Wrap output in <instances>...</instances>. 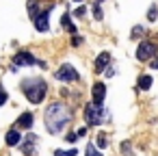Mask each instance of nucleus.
I'll list each match as a JSON object with an SVG mask.
<instances>
[{
  "mask_svg": "<svg viewBox=\"0 0 158 156\" xmlns=\"http://www.w3.org/2000/svg\"><path fill=\"white\" fill-rule=\"evenodd\" d=\"M72 44H74V46H80L82 39H80V37H72Z\"/></svg>",
  "mask_w": 158,
  "mask_h": 156,
  "instance_id": "nucleus-27",
  "label": "nucleus"
},
{
  "mask_svg": "<svg viewBox=\"0 0 158 156\" xmlns=\"http://www.w3.org/2000/svg\"><path fill=\"white\" fill-rule=\"evenodd\" d=\"M50 9H52V5L46 7L41 13H35V15H33V24H35V28H37L39 33H48V31H50V22H48V13H50Z\"/></svg>",
  "mask_w": 158,
  "mask_h": 156,
  "instance_id": "nucleus-5",
  "label": "nucleus"
},
{
  "mask_svg": "<svg viewBox=\"0 0 158 156\" xmlns=\"http://www.w3.org/2000/svg\"><path fill=\"white\" fill-rule=\"evenodd\" d=\"M93 15H95V20H102V18H104V13H102V7H100V2H95V5H93Z\"/></svg>",
  "mask_w": 158,
  "mask_h": 156,
  "instance_id": "nucleus-16",
  "label": "nucleus"
},
{
  "mask_svg": "<svg viewBox=\"0 0 158 156\" xmlns=\"http://www.w3.org/2000/svg\"><path fill=\"white\" fill-rule=\"evenodd\" d=\"M141 33H145V31H143V26H134V28H132V35H130V37H134V39H136V37H141Z\"/></svg>",
  "mask_w": 158,
  "mask_h": 156,
  "instance_id": "nucleus-23",
  "label": "nucleus"
},
{
  "mask_svg": "<svg viewBox=\"0 0 158 156\" xmlns=\"http://www.w3.org/2000/svg\"><path fill=\"white\" fill-rule=\"evenodd\" d=\"M54 156H78V152H76V150H67V152L56 150V152H54Z\"/></svg>",
  "mask_w": 158,
  "mask_h": 156,
  "instance_id": "nucleus-17",
  "label": "nucleus"
},
{
  "mask_svg": "<svg viewBox=\"0 0 158 156\" xmlns=\"http://www.w3.org/2000/svg\"><path fill=\"white\" fill-rule=\"evenodd\" d=\"M33 113H22L20 117H18V128H24V130H28V128H33Z\"/></svg>",
  "mask_w": 158,
  "mask_h": 156,
  "instance_id": "nucleus-10",
  "label": "nucleus"
},
{
  "mask_svg": "<svg viewBox=\"0 0 158 156\" xmlns=\"http://www.w3.org/2000/svg\"><path fill=\"white\" fill-rule=\"evenodd\" d=\"M147 20H149V22H156V20H158V11H156V7H152V9H149Z\"/></svg>",
  "mask_w": 158,
  "mask_h": 156,
  "instance_id": "nucleus-20",
  "label": "nucleus"
},
{
  "mask_svg": "<svg viewBox=\"0 0 158 156\" xmlns=\"http://www.w3.org/2000/svg\"><path fill=\"white\" fill-rule=\"evenodd\" d=\"M37 63H39V61H37L28 50H20V52L13 57V65H15V67H18V65H37Z\"/></svg>",
  "mask_w": 158,
  "mask_h": 156,
  "instance_id": "nucleus-7",
  "label": "nucleus"
},
{
  "mask_svg": "<svg viewBox=\"0 0 158 156\" xmlns=\"http://www.w3.org/2000/svg\"><path fill=\"white\" fill-rule=\"evenodd\" d=\"M85 13H87V7H78L74 11V18H85Z\"/></svg>",
  "mask_w": 158,
  "mask_h": 156,
  "instance_id": "nucleus-22",
  "label": "nucleus"
},
{
  "mask_svg": "<svg viewBox=\"0 0 158 156\" xmlns=\"http://www.w3.org/2000/svg\"><path fill=\"white\" fill-rule=\"evenodd\" d=\"M20 141H22V134L18 132V128H13V130H9V132H7V145H9V147L18 145Z\"/></svg>",
  "mask_w": 158,
  "mask_h": 156,
  "instance_id": "nucleus-12",
  "label": "nucleus"
},
{
  "mask_svg": "<svg viewBox=\"0 0 158 156\" xmlns=\"http://www.w3.org/2000/svg\"><path fill=\"white\" fill-rule=\"evenodd\" d=\"M149 61H152V70H158V57H152Z\"/></svg>",
  "mask_w": 158,
  "mask_h": 156,
  "instance_id": "nucleus-25",
  "label": "nucleus"
},
{
  "mask_svg": "<svg viewBox=\"0 0 158 156\" xmlns=\"http://www.w3.org/2000/svg\"><path fill=\"white\" fill-rule=\"evenodd\" d=\"M22 91H24V95L28 98L31 104H39V102H44V98L48 93V85L41 78H24L22 80Z\"/></svg>",
  "mask_w": 158,
  "mask_h": 156,
  "instance_id": "nucleus-2",
  "label": "nucleus"
},
{
  "mask_svg": "<svg viewBox=\"0 0 158 156\" xmlns=\"http://www.w3.org/2000/svg\"><path fill=\"white\" fill-rule=\"evenodd\" d=\"M37 143V137L35 134H28L24 141H22V152L26 154V156H33V145Z\"/></svg>",
  "mask_w": 158,
  "mask_h": 156,
  "instance_id": "nucleus-11",
  "label": "nucleus"
},
{
  "mask_svg": "<svg viewBox=\"0 0 158 156\" xmlns=\"http://www.w3.org/2000/svg\"><path fill=\"white\" fill-rule=\"evenodd\" d=\"M104 95H106L104 82H95V85H93V102H95V104H102V102H104Z\"/></svg>",
  "mask_w": 158,
  "mask_h": 156,
  "instance_id": "nucleus-9",
  "label": "nucleus"
},
{
  "mask_svg": "<svg viewBox=\"0 0 158 156\" xmlns=\"http://www.w3.org/2000/svg\"><path fill=\"white\" fill-rule=\"evenodd\" d=\"M106 145H108V137H106L104 132H102V134H98V147H100V150H104Z\"/></svg>",
  "mask_w": 158,
  "mask_h": 156,
  "instance_id": "nucleus-15",
  "label": "nucleus"
},
{
  "mask_svg": "<svg viewBox=\"0 0 158 156\" xmlns=\"http://www.w3.org/2000/svg\"><path fill=\"white\" fill-rule=\"evenodd\" d=\"M72 115H74V111H72L67 104H63V102L50 104V106L46 108V115H44V121H46L48 132H50V134H59V132L72 121Z\"/></svg>",
  "mask_w": 158,
  "mask_h": 156,
  "instance_id": "nucleus-1",
  "label": "nucleus"
},
{
  "mask_svg": "<svg viewBox=\"0 0 158 156\" xmlns=\"http://www.w3.org/2000/svg\"><path fill=\"white\" fill-rule=\"evenodd\" d=\"M28 13H31V18L37 13V0H28Z\"/></svg>",
  "mask_w": 158,
  "mask_h": 156,
  "instance_id": "nucleus-19",
  "label": "nucleus"
},
{
  "mask_svg": "<svg viewBox=\"0 0 158 156\" xmlns=\"http://www.w3.org/2000/svg\"><path fill=\"white\" fill-rule=\"evenodd\" d=\"M158 54V46L154 44V41H141V46H139V50H136V59L139 61H149L152 57H156Z\"/></svg>",
  "mask_w": 158,
  "mask_h": 156,
  "instance_id": "nucleus-4",
  "label": "nucleus"
},
{
  "mask_svg": "<svg viewBox=\"0 0 158 156\" xmlns=\"http://www.w3.org/2000/svg\"><path fill=\"white\" fill-rule=\"evenodd\" d=\"M74 2H82V0H74Z\"/></svg>",
  "mask_w": 158,
  "mask_h": 156,
  "instance_id": "nucleus-28",
  "label": "nucleus"
},
{
  "mask_svg": "<svg viewBox=\"0 0 158 156\" xmlns=\"http://www.w3.org/2000/svg\"><path fill=\"white\" fill-rule=\"evenodd\" d=\"M69 18H72V15H67V13H65V15L61 18V24H63V28H65V31H69L72 35H76V26L72 24V20H69Z\"/></svg>",
  "mask_w": 158,
  "mask_h": 156,
  "instance_id": "nucleus-13",
  "label": "nucleus"
},
{
  "mask_svg": "<svg viewBox=\"0 0 158 156\" xmlns=\"http://www.w3.org/2000/svg\"><path fill=\"white\" fill-rule=\"evenodd\" d=\"M87 156H102V152H98V150H95V145H93V143H89V145H87Z\"/></svg>",
  "mask_w": 158,
  "mask_h": 156,
  "instance_id": "nucleus-18",
  "label": "nucleus"
},
{
  "mask_svg": "<svg viewBox=\"0 0 158 156\" xmlns=\"http://www.w3.org/2000/svg\"><path fill=\"white\" fill-rule=\"evenodd\" d=\"M54 76H56V80H63V82H74V80H78V72L74 70V65H63Z\"/></svg>",
  "mask_w": 158,
  "mask_h": 156,
  "instance_id": "nucleus-6",
  "label": "nucleus"
},
{
  "mask_svg": "<svg viewBox=\"0 0 158 156\" xmlns=\"http://www.w3.org/2000/svg\"><path fill=\"white\" fill-rule=\"evenodd\" d=\"M108 61H110V52H100V57L95 59V63H93V67H95V72L100 74V72H104L106 70V65H108Z\"/></svg>",
  "mask_w": 158,
  "mask_h": 156,
  "instance_id": "nucleus-8",
  "label": "nucleus"
},
{
  "mask_svg": "<svg viewBox=\"0 0 158 156\" xmlns=\"http://www.w3.org/2000/svg\"><path fill=\"white\" fill-rule=\"evenodd\" d=\"M5 102H7V93H5V91H0V106H2Z\"/></svg>",
  "mask_w": 158,
  "mask_h": 156,
  "instance_id": "nucleus-26",
  "label": "nucleus"
},
{
  "mask_svg": "<svg viewBox=\"0 0 158 156\" xmlns=\"http://www.w3.org/2000/svg\"><path fill=\"white\" fill-rule=\"evenodd\" d=\"M149 87H152V76H149V74H143V76L139 78V89H141V91H147Z\"/></svg>",
  "mask_w": 158,
  "mask_h": 156,
  "instance_id": "nucleus-14",
  "label": "nucleus"
},
{
  "mask_svg": "<svg viewBox=\"0 0 158 156\" xmlns=\"http://www.w3.org/2000/svg\"><path fill=\"white\" fill-rule=\"evenodd\" d=\"M121 152H123L126 156H132V147H130V143H128V141H123V143H121Z\"/></svg>",
  "mask_w": 158,
  "mask_h": 156,
  "instance_id": "nucleus-21",
  "label": "nucleus"
},
{
  "mask_svg": "<svg viewBox=\"0 0 158 156\" xmlns=\"http://www.w3.org/2000/svg\"><path fill=\"white\" fill-rule=\"evenodd\" d=\"M65 141H69V143H76V141H78V134H76V132H69Z\"/></svg>",
  "mask_w": 158,
  "mask_h": 156,
  "instance_id": "nucleus-24",
  "label": "nucleus"
},
{
  "mask_svg": "<svg viewBox=\"0 0 158 156\" xmlns=\"http://www.w3.org/2000/svg\"><path fill=\"white\" fill-rule=\"evenodd\" d=\"M85 119H87V124L89 126H100V124H104L106 119H110V115L106 113V108L102 106V104H87L85 106Z\"/></svg>",
  "mask_w": 158,
  "mask_h": 156,
  "instance_id": "nucleus-3",
  "label": "nucleus"
}]
</instances>
